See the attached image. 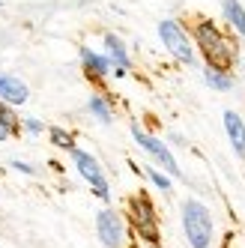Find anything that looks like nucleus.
<instances>
[{"label": "nucleus", "mask_w": 245, "mask_h": 248, "mask_svg": "<svg viewBox=\"0 0 245 248\" xmlns=\"http://www.w3.org/2000/svg\"><path fill=\"white\" fill-rule=\"evenodd\" d=\"M191 36H195L191 42H195V48H200L206 66L224 69V72H230V69H233V63H236V45L224 36L221 27L213 18H198L195 27H191Z\"/></svg>", "instance_id": "f257e3e1"}, {"label": "nucleus", "mask_w": 245, "mask_h": 248, "mask_svg": "<svg viewBox=\"0 0 245 248\" xmlns=\"http://www.w3.org/2000/svg\"><path fill=\"white\" fill-rule=\"evenodd\" d=\"M183 230H185V239L191 248H213V236H215V221H213V212L209 206L198 198H185L183 206Z\"/></svg>", "instance_id": "f03ea898"}, {"label": "nucleus", "mask_w": 245, "mask_h": 248, "mask_svg": "<svg viewBox=\"0 0 245 248\" xmlns=\"http://www.w3.org/2000/svg\"><path fill=\"white\" fill-rule=\"evenodd\" d=\"M159 39L162 45L168 48V54L173 60H180L185 66L195 63V42H191V36L185 33V27L177 21V18H165L159 21Z\"/></svg>", "instance_id": "7ed1b4c3"}, {"label": "nucleus", "mask_w": 245, "mask_h": 248, "mask_svg": "<svg viewBox=\"0 0 245 248\" xmlns=\"http://www.w3.org/2000/svg\"><path fill=\"white\" fill-rule=\"evenodd\" d=\"M132 138H135V144L141 147L150 158L159 168H165V173L168 176H177V180H183V170H180V165H177V158H173V153L168 150V144L165 140H159L155 135H150V132H144L138 123H132Z\"/></svg>", "instance_id": "20e7f679"}, {"label": "nucleus", "mask_w": 245, "mask_h": 248, "mask_svg": "<svg viewBox=\"0 0 245 248\" xmlns=\"http://www.w3.org/2000/svg\"><path fill=\"white\" fill-rule=\"evenodd\" d=\"M129 218L138 230V236L147 239L150 245H159V216H155V206L144 191L129 201Z\"/></svg>", "instance_id": "39448f33"}, {"label": "nucleus", "mask_w": 245, "mask_h": 248, "mask_svg": "<svg viewBox=\"0 0 245 248\" xmlns=\"http://www.w3.org/2000/svg\"><path fill=\"white\" fill-rule=\"evenodd\" d=\"M72 162H75L78 173L84 176L87 183H90V188H93L96 198L108 203V201H111V188H108V180H105V170H102V165H99V158H93L90 153H84V150L75 147V150H72Z\"/></svg>", "instance_id": "423d86ee"}, {"label": "nucleus", "mask_w": 245, "mask_h": 248, "mask_svg": "<svg viewBox=\"0 0 245 248\" xmlns=\"http://www.w3.org/2000/svg\"><path fill=\"white\" fill-rule=\"evenodd\" d=\"M96 233H99L105 248H122V242H126V224H122V216L114 212L111 206H105L102 212H96Z\"/></svg>", "instance_id": "0eeeda50"}, {"label": "nucleus", "mask_w": 245, "mask_h": 248, "mask_svg": "<svg viewBox=\"0 0 245 248\" xmlns=\"http://www.w3.org/2000/svg\"><path fill=\"white\" fill-rule=\"evenodd\" d=\"M30 99V90L27 84L18 78V75H9V72H0V102L12 105V108H18Z\"/></svg>", "instance_id": "6e6552de"}, {"label": "nucleus", "mask_w": 245, "mask_h": 248, "mask_svg": "<svg viewBox=\"0 0 245 248\" xmlns=\"http://www.w3.org/2000/svg\"><path fill=\"white\" fill-rule=\"evenodd\" d=\"M81 66H84V72H87V78H108L111 75V69H114V63L108 60V54H99V51H93V48H81Z\"/></svg>", "instance_id": "1a4fd4ad"}, {"label": "nucleus", "mask_w": 245, "mask_h": 248, "mask_svg": "<svg viewBox=\"0 0 245 248\" xmlns=\"http://www.w3.org/2000/svg\"><path fill=\"white\" fill-rule=\"evenodd\" d=\"M224 132H227V140H230L236 158H245V123L236 111H224Z\"/></svg>", "instance_id": "9d476101"}, {"label": "nucleus", "mask_w": 245, "mask_h": 248, "mask_svg": "<svg viewBox=\"0 0 245 248\" xmlns=\"http://www.w3.org/2000/svg\"><path fill=\"white\" fill-rule=\"evenodd\" d=\"M102 42H105V48H108V51H105V54H108V60H111L114 66H120V69H126V72H129V69H132V57H129L126 42H122L117 33H105Z\"/></svg>", "instance_id": "9b49d317"}, {"label": "nucleus", "mask_w": 245, "mask_h": 248, "mask_svg": "<svg viewBox=\"0 0 245 248\" xmlns=\"http://www.w3.org/2000/svg\"><path fill=\"white\" fill-rule=\"evenodd\" d=\"M221 12H224V21L230 24V30L236 36H245V6L239 0H221Z\"/></svg>", "instance_id": "f8f14e48"}, {"label": "nucleus", "mask_w": 245, "mask_h": 248, "mask_svg": "<svg viewBox=\"0 0 245 248\" xmlns=\"http://www.w3.org/2000/svg\"><path fill=\"white\" fill-rule=\"evenodd\" d=\"M203 84L209 87V90L230 93V90H233V75H230V72H224V69H213V66H206V69H203Z\"/></svg>", "instance_id": "ddd939ff"}, {"label": "nucleus", "mask_w": 245, "mask_h": 248, "mask_svg": "<svg viewBox=\"0 0 245 248\" xmlns=\"http://www.w3.org/2000/svg\"><path fill=\"white\" fill-rule=\"evenodd\" d=\"M87 111H90L99 123H105V126H108V123L114 120V111H111V105H108V99L105 96H90V102H87Z\"/></svg>", "instance_id": "4468645a"}, {"label": "nucleus", "mask_w": 245, "mask_h": 248, "mask_svg": "<svg viewBox=\"0 0 245 248\" xmlns=\"http://www.w3.org/2000/svg\"><path fill=\"white\" fill-rule=\"evenodd\" d=\"M48 135H51V144H54L57 150H66V153H72V150H75V138L69 135L66 129L51 126V129H48Z\"/></svg>", "instance_id": "2eb2a0df"}, {"label": "nucleus", "mask_w": 245, "mask_h": 248, "mask_svg": "<svg viewBox=\"0 0 245 248\" xmlns=\"http://www.w3.org/2000/svg\"><path fill=\"white\" fill-rule=\"evenodd\" d=\"M0 123H3L12 135L21 132V120L15 117V108H12V105H6V102H0Z\"/></svg>", "instance_id": "dca6fc26"}, {"label": "nucleus", "mask_w": 245, "mask_h": 248, "mask_svg": "<svg viewBox=\"0 0 245 248\" xmlns=\"http://www.w3.org/2000/svg\"><path fill=\"white\" fill-rule=\"evenodd\" d=\"M144 173L150 176V183L159 188V191H165V194L170 191V176H168V173H162L159 168H153V165H147V168H144Z\"/></svg>", "instance_id": "f3484780"}, {"label": "nucleus", "mask_w": 245, "mask_h": 248, "mask_svg": "<svg viewBox=\"0 0 245 248\" xmlns=\"http://www.w3.org/2000/svg\"><path fill=\"white\" fill-rule=\"evenodd\" d=\"M21 129H27L30 135H42V132H45V123L36 120V117H24V120H21Z\"/></svg>", "instance_id": "a211bd4d"}, {"label": "nucleus", "mask_w": 245, "mask_h": 248, "mask_svg": "<svg viewBox=\"0 0 245 248\" xmlns=\"http://www.w3.org/2000/svg\"><path fill=\"white\" fill-rule=\"evenodd\" d=\"M12 170H18V173H27V176H36L39 170L33 168V165H27V162H18V158H12V165H9Z\"/></svg>", "instance_id": "6ab92c4d"}, {"label": "nucleus", "mask_w": 245, "mask_h": 248, "mask_svg": "<svg viewBox=\"0 0 245 248\" xmlns=\"http://www.w3.org/2000/svg\"><path fill=\"white\" fill-rule=\"evenodd\" d=\"M9 138H12V132L3 126V123H0V144H3V140H9Z\"/></svg>", "instance_id": "aec40b11"}, {"label": "nucleus", "mask_w": 245, "mask_h": 248, "mask_svg": "<svg viewBox=\"0 0 245 248\" xmlns=\"http://www.w3.org/2000/svg\"><path fill=\"white\" fill-rule=\"evenodd\" d=\"M0 6H3V0H0Z\"/></svg>", "instance_id": "412c9836"}]
</instances>
